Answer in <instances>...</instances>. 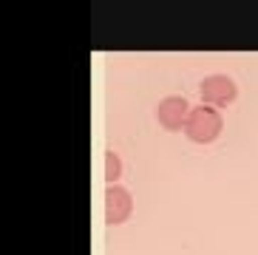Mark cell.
Wrapping results in <instances>:
<instances>
[{
  "mask_svg": "<svg viewBox=\"0 0 258 255\" xmlns=\"http://www.w3.org/2000/svg\"><path fill=\"white\" fill-rule=\"evenodd\" d=\"M184 134H187L193 142H199V145L213 142V139L221 134V116H219V111L210 108V105L193 108L190 116H187V125H184Z\"/></svg>",
  "mask_w": 258,
  "mask_h": 255,
  "instance_id": "1",
  "label": "cell"
},
{
  "mask_svg": "<svg viewBox=\"0 0 258 255\" xmlns=\"http://www.w3.org/2000/svg\"><path fill=\"white\" fill-rule=\"evenodd\" d=\"M202 99L210 102V108L213 105H219V108L230 105L235 99V83L230 77H221V74L207 77L205 83H202Z\"/></svg>",
  "mask_w": 258,
  "mask_h": 255,
  "instance_id": "2",
  "label": "cell"
},
{
  "mask_svg": "<svg viewBox=\"0 0 258 255\" xmlns=\"http://www.w3.org/2000/svg\"><path fill=\"white\" fill-rule=\"evenodd\" d=\"M156 116H159V122L167 128V131H179V128L187 125V99L184 97H167L165 102L159 105V111H156Z\"/></svg>",
  "mask_w": 258,
  "mask_h": 255,
  "instance_id": "3",
  "label": "cell"
},
{
  "mask_svg": "<svg viewBox=\"0 0 258 255\" xmlns=\"http://www.w3.org/2000/svg\"><path fill=\"white\" fill-rule=\"evenodd\" d=\"M128 213H131V196H128V190L111 184V187H108V196H105L108 224H119V221H125Z\"/></svg>",
  "mask_w": 258,
  "mask_h": 255,
  "instance_id": "4",
  "label": "cell"
},
{
  "mask_svg": "<svg viewBox=\"0 0 258 255\" xmlns=\"http://www.w3.org/2000/svg\"><path fill=\"white\" fill-rule=\"evenodd\" d=\"M108 170H105V176H108V181H114L116 176H119V159L114 156V153H108Z\"/></svg>",
  "mask_w": 258,
  "mask_h": 255,
  "instance_id": "5",
  "label": "cell"
}]
</instances>
